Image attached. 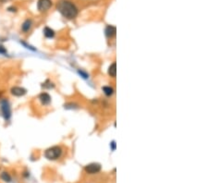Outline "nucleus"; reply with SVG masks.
<instances>
[{
    "label": "nucleus",
    "mask_w": 208,
    "mask_h": 183,
    "mask_svg": "<svg viewBox=\"0 0 208 183\" xmlns=\"http://www.w3.org/2000/svg\"><path fill=\"white\" fill-rule=\"evenodd\" d=\"M110 145H111V147H112V150L115 151V149H116V143H115V142H112V143H110Z\"/></svg>",
    "instance_id": "17"
},
{
    "label": "nucleus",
    "mask_w": 208,
    "mask_h": 183,
    "mask_svg": "<svg viewBox=\"0 0 208 183\" xmlns=\"http://www.w3.org/2000/svg\"><path fill=\"white\" fill-rule=\"evenodd\" d=\"M108 75L112 78H115L117 75V64L116 62L112 63L110 67L108 68Z\"/></svg>",
    "instance_id": "11"
},
{
    "label": "nucleus",
    "mask_w": 208,
    "mask_h": 183,
    "mask_svg": "<svg viewBox=\"0 0 208 183\" xmlns=\"http://www.w3.org/2000/svg\"><path fill=\"white\" fill-rule=\"evenodd\" d=\"M32 25H33V22L31 19H27L23 21V23L21 24V31L23 33H28L31 28H32Z\"/></svg>",
    "instance_id": "8"
},
{
    "label": "nucleus",
    "mask_w": 208,
    "mask_h": 183,
    "mask_svg": "<svg viewBox=\"0 0 208 183\" xmlns=\"http://www.w3.org/2000/svg\"><path fill=\"white\" fill-rule=\"evenodd\" d=\"M62 152L60 146H52L44 151V157L48 160H56L62 156Z\"/></svg>",
    "instance_id": "2"
},
{
    "label": "nucleus",
    "mask_w": 208,
    "mask_h": 183,
    "mask_svg": "<svg viewBox=\"0 0 208 183\" xmlns=\"http://www.w3.org/2000/svg\"><path fill=\"white\" fill-rule=\"evenodd\" d=\"M43 32H44V37H45V38H48V39L53 38V37L55 36V31H54L53 29L49 28V27H44Z\"/></svg>",
    "instance_id": "10"
},
{
    "label": "nucleus",
    "mask_w": 208,
    "mask_h": 183,
    "mask_svg": "<svg viewBox=\"0 0 208 183\" xmlns=\"http://www.w3.org/2000/svg\"><path fill=\"white\" fill-rule=\"evenodd\" d=\"M6 54H7L6 48L3 44H0V55H6Z\"/></svg>",
    "instance_id": "15"
},
{
    "label": "nucleus",
    "mask_w": 208,
    "mask_h": 183,
    "mask_svg": "<svg viewBox=\"0 0 208 183\" xmlns=\"http://www.w3.org/2000/svg\"><path fill=\"white\" fill-rule=\"evenodd\" d=\"M56 9L61 13V15L69 19H75L78 16V8L77 6L69 0H61L56 4Z\"/></svg>",
    "instance_id": "1"
},
{
    "label": "nucleus",
    "mask_w": 208,
    "mask_h": 183,
    "mask_svg": "<svg viewBox=\"0 0 208 183\" xmlns=\"http://www.w3.org/2000/svg\"><path fill=\"white\" fill-rule=\"evenodd\" d=\"M103 91H104L105 94L107 95V96H111L114 94V89L112 87H110V86H105V87H103Z\"/></svg>",
    "instance_id": "13"
},
{
    "label": "nucleus",
    "mask_w": 208,
    "mask_h": 183,
    "mask_svg": "<svg viewBox=\"0 0 208 183\" xmlns=\"http://www.w3.org/2000/svg\"><path fill=\"white\" fill-rule=\"evenodd\" d=\"M0 177L2 179V181H4L5 182H10L11 181V176L7 172H6V171L2 172Z\"/></svg>",
    "instance_id": "14"
},
{
    "label": "nucleus",
    "mask_w": 208,
    "mask_h": 183,
    "mask_svg": "<svg viewBox=\"0 0 208 183\" xmlns=\"http://www.w3.org/2000/svg\"><path fill=\"white\" fill-rule=\"evenodd\" d=\"M84 170H85L86 173L91 174V175L92 174H97L101 170V165L98 164V163H92V164H89V165L85 166Z\"/></svg>",
    "instance_id": "5"
},
{
    "label": "nucleus",
    "mask_w": 208,
    "mask_h": 183,
    "mask_svg": "<svg viewBox=\"0 0 208 183\" xmlns=\"http://www.w3.org/2000/svg\"><path fill=\"white\" fill-rule=\"evenodd\" d=\"M0 109H1V113L2 116L4 117L5 120H9L11 118V107H10V104L6 99H3L0 102Z\"/></svg>",
    "instance_id": "3"
},
{
    "label": "nucleus",
    "mask_w": 208,
    "mask_h": 183,
    "mask_svg": "<svg viewBox=\"0 0 208 183\" xmlns=\"http://www.w3.org/2000/svg\"><path fill=\"white\" fill-rule=\"evenodd\" d=\"M53 6L52 0H38L37 2V8L40 12H45L51 8Z\"/></svg>",
    "instance_id": "4"
},
{
    "label": "nucleus",
    "mask_w": 208,
    "mask_h": 183,
    "mask_svg": "<svg viewBox=\"0 0 208 183\" xmlns=\"http://www.w3.org/2000/svg\"><path fill=\"white\" fill-rule=\"evenodd\" d=\"M116 32H117V29L115 26H111V25H108L106 29V34L108 38H112L116 35Z\"/></svg>",
    "instance_id": "9"
},
{
    "label": "nucleus",
    "mask_w": 208,
    "mask_h": 183,
    "mask_svg": "<svg viewBox=\"0 0 208 183\" xmlns=\"http://www.w3.org/2000/svg\"><path fill=\"white\" fill-rule=\"evenodd\" d=\"M10 94L15 97H21L27 94V90L20 86H13L10 89Z\"/></svg>",
    "instance_id": "6"
},
{
    "label": "nucleus",
    "mask_w": 208,
    "mask_h": 183,
    "mask_svg": "<svg viewBox=\"0 0 208 183\" xmlns=\"http://www.w3.org/2000/svg\"><path fill=\"white\" fill-rule=\"evenodd\" d=\"M79 72H80V74H81V75L83 76V78H88V75L85 74L84 72H82V71H79Z\"/></svg>",
    "instance_id": "18"
},
{
    "label": "nucleus",
    "mask_w": 208,
    "mask_h": 183,
    "mask_svg": "<svg viewBox=\"0 0 208 183\" xmlns=\"http://www.w3.org/2000/svg\"><path fill=\"white\" fill-rule=\"evenodd\" d=\"M54 87H55V84L50 80H46L44 83H42V88L44 89H52Z\"/></svg>",
    "instance_id": "12"
},
{
    "label": "nucleus",
    "mask_w": 208,
    "mask_h": 183,
    "mask_svg": "<svg viewBox=\"0 0 208 183\" xmlns=\"http://www.w3.org/2000/svg\"><path fill=\"white\" fill-rule=\"evenodd\" d=\"M7 10H8V11H11V12H16V11H17V8L14 7V6H9V7L7 8Z\"/></svg>",
    "instance_id": "16"
},
{
    "label": "nucleus",
    "mask_w": 208,
    "mask_h": 183,
    "mask_svg": "<svg viewBox=\"0 0 208 183\" xmlns=\"http://www.w3.org/2000/svg\"><path fill=\"white\" fill-rule=\"evenodd\" d=\"M38 100H39V102L41 103L42 106H49L50 103H51V96L49 95V94H47L45 92H43L42 94H39Z\"/></svg>",
    "instance_id": "7"
}]
</instances>
